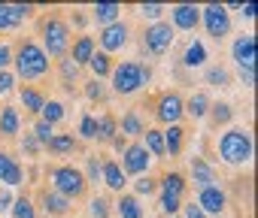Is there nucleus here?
Here are the masks:
<instances>
[{
  "mask_svg": "<svg viewBox=\"0 0 258 218\" xmlns=\"http://www.w3.org/2000/svg\"><path fill=\"white\" fill-rule=\"evenodd\" d=\"M13 64H16V73L25 79V82H34V79H43L52 67V61L46 58V52L34 43V40H22L19 49L13 52Z\"/></svg>",
  "mask_w": 258,
  "mask_h": 218,
  "instance_id": "1",
  "label": "nucleus"
},
{
  "mask_svg": "<svg viewBox=\"0 0 258 218\" xmlns=\"http://www.w3.org/2000/svg\"><path fill=\"white\" fill-rule=\"evenodd\" d=\"M252 152H255V143H252V134L246 128H228L222 137H219V158L231 167H243L252 161Z\"/></svg>",
  "mask_w": 258,
  "mask_h": 218,
  "instance_id": "2",
  "label": "nucleus"
},
{
  "mask_svg": "<svg viewBox=\"0 0 258 218\" xmlns=\"http://www.w3.org/2000/svg\"><path fill=\"white\" fill-rule=\"evenodd\" d=\"M109 79H112V91H115V94L131 97V94H137L143 85H149L152 70H149L146 64H140V61H121V64H112Z\"/></svg>",
  "mask_w": 258,
  "mask_h": 218,
  "instance_id": "3",
  "label": "nucleus"
},
{
  "mask_svg": "<svg viewBox=\"0 0 258 218\" xmlns=\"http://www.w3.org/2000/svg\"><path fill=\"white\" fill-rule=\"evenodd\" d=\"M43 52H46V58H64L67 52H70V25L64 22V19H58V16H49L46 22H43Z\"/></svg>",
  "mask_w": 258,
  "mask_h": 218,
  "instance_id": "4",
  "label": "nucleus"
},
{
  "mask_svg": "<svg viewBox=\"0 0 258 218\" xmlns=\"http://www.w3.org/2000/svg\"><path fill=\"white\" fill-rule=\"evenodd\" d=\"M52 191H58V194L67 197L70 203L79 200V197H85V191H88L85 173L76 170L73 164H61V167H55V170H52Z\"/></svg>",
  "mask_w": 258,
  "mask_h": 218,
  "instance_id": "5",
  "label": "nucleus"
},
{
  "mask_svg": "<svg viewBox=\"0 0 258 218\" xmlns=\"http://www.w3.org/2000/svg\"><path fill=\"white\" fill-rule=\"evenodd\" d=\"M201 25H204V31H207L216 43H222V40L231 34V13H228V7H222V4L204 7V10H201Z\"/></svg>",
  "mask_w": 258,
  "mask_h": 218,
  "instance_id": "6",
  "label": "nucleus"
},
{
  "mask_svg": "<svg viewBox=\"0 0 258 218\" xmlns=\"http://www.w3.org/2000/svg\"><path fill=\"white\" fill-rule=\"evenodd\" d=\"M176 31L170 28V22H155V25H149L146 31H143V49L149 52V55H164V52H170V46H173V37Z\"/></svg>",
  "mask_w": 258,
  "mask_h": 218,
  "instance_id": "7",
  "label": "nucleus"
},
{
  "mask_svg": "<svg viewBox=\"0 0 258 218\" xmlns=\"http://www.w3.org/2000/svg\"><path fill=\"white\" fill-rule=\"evenodd\" d=\"M121 173L124 176H146L152 167V155L143 149V143H127L121 152Z\"/></svg>",
  "mask_w": 258,
  "mask_h": 218,
  "instance_id": "8",
  "label": "nucleus"
},
{
  "mask_svg": "<svg viewBox=\"0 0 258 218\" xmlns=\"http://www.w3.org/2000/svg\"><path fill=\"white\" fill-rule=\"evenodd\" d=\"M185 116V100L176 94V91H164L158 100H155V119L161 125H179V119Z\"/></svg>",
  "mask_w": 258,
  "mask_h": 218,
  "instance_id": "9",
  "label": "nucleus"
},
{
  "mask_svg": "<svg viewBox=\"0 0 258 218\" xmlns=\"http://www.w3.org/2000/svg\"><path fill=\"white\" fill-rule=\"evenodd\" d=\"M127 34H131V28H127L121 19H118V22H112V25H106V28H100V34H97L100 52H103V55L121 52V49L127 46Z\"/></svg>",
  "mask_w": 258,
  "mask_h": 218,
  "instance_id": "10",
  "label": "nucleus"
},
{
  "mask_svg": "<svg viewBox=\"0 0 258 218\" xmlns=\"http://www.w3.org/2000/svg\"><path fill=\"white\" fill-rule=\"evenodd\" d=\"M231 58L240 67V73H255V37L252 34H240L231 46Z\"/></svg>",
  "mask_w": 258,
  "mask_h": 218,
  "instance_id": "11",
  "label": "nucleus"
},
{
  "mask_svg": "<svg viewBox=\"0 0 258 218\" xmlns=\"http://www.w3.org/2000/svg\"><path fill=\"white\" fill-rule=\"evenodd\" d=\"M195 206H198L207 218H210V215H225V209H228V194H225L219 185H210V188L198 191Z\"/></svg>",
  "mask_w": 258,
  "mask_h": 218,
  "instance_id": "12",
  "label": "nucleus"
},
{
  "mask_svg": "<svg viewBox=\"0 0 258 218\" xmlns=\"http://www.w3.org/2000/svg\"><path fill=\"white\" fill-rule=\"evenodd\" d=\"M167 13H170V22H173L170 28H173V31H176V28H179V31H195V28L201 25V10H198L195 4H176V7L167 10Z\"/></svg>",
  "mask_w": 258,
  "mask_h": 218,
  "instance_id": "13",
  "label": "nucleus"
},
{
  "mask_svg": "<svg viewBox=\"0 0 258 218\" xmlns=\"http://www.w3.org/2000/svg\"><path fill=\"white\" fill-rule=\"evenodd\" d=\"M31 13V4H0V31H16Z\"/></svg>",
  "mask_w": 258,
  "mask_h": 218,
  "instance_id": "14",
  "label": "nucleus"
},
{
  "mask_svg": "<svg viewBox=\"0 0 258 218\" xmlns=\"http://www.w3.org/2000/svg\"><path fill=\"white\" fill-rule=\"evenodd\" d=\"M40 203H43V212L52 215V218H67V212L73 209V203L67 197H61L58 191H52V188H46L40 194Z\"/></svg>",
  "mask_w": 258,
  "mask_h": 218,
  "instance_id": "15",
  "label": "nucleus"
},
{
  "mask_svg": "<svg viewBox=\"0 0 258 218\" xmlns=\"http://www.w3.org/2000/svg\"><path fill=\"white\" fill-rule=\"evenodd\" d=\"M22 179H25L22 164L16 158H10L7 152H0V182H4L7 188H16V185H22Z\"/></svg>",
  "mask_w": 258,
  "mask_h": 218,
  "instance_id": "16",
  "label": "nucleus"
},
{
  "mask_svg": "<svg viewBox=\"0 0 258 218\" xmlns=\"http://www.w3.org/2000/svg\"><path fill=\"white\" fill-rule=\"evenodd\" d=\"M100 179L106 182L109 191H118V194H121L124 185H127V176L121 173V167H118L115 161H103V164H100Z\"/></svg>",
  "mask_w": 258,
  "mask_h": 218,
  "instance_id": "17",
  "label": "nucleus"
},
{
  "mask_svg": "<svg viewBox=\"0 0 258 218\" xmlns=\"http://www.w3.org/2000/svg\"><path fill=\"white\" fill-rule=\"evenodd\" d=\"M97 52V43H94V37H79L76 43H73V49H70V61L76 64V67H85L88 61H91V55Z\"/></svg>",
  "mask_w": 258,
  "mask_h": 218,
  "instance_id": "18",
  "label": "nucleus"
},
{
  "mask_svg": "<svg viewBox=\"0 0 258 218\" xmlns=\"http://www.w3.org/2000/svg\"><path fill=\"white\" fill-rule=\"evenodd\" d=\"M161 137H164V155H170V158L182 155V149H185V131H182V125H170L167 131H161Z\"/></svg>",
  "mask_w": 258,
  "mask_h": 218,
  "instance_id": "19",
  "label": "nucleus"
},
{
  "mask_svg": "<svg viewBox=\"0 0 258 218\" xmlns=\"http://www.w3.org/2000/svg\"><path fill=\"white\" fill-rule=\"evenodd\" d=\"M191 182H195L198 191L216 185V173H213V167H210L204 158H191Z\"/></svg>",
  "mask_w": 258,
  "mask_h": 218,
  "instance_id": "20",
  "label": "nucleus"
},
{
  "mask_svg": "<svg viewBox=\"0 0 258 218\" xmlns=\"http://www.w3.org/2000/svg\"><path fill=\"white\" fill-rule=\"evenodd\" d=\"M118 137V122H115V116H100V119H94V140H100V143H112Z\"/></svg>",
  "mask_w": 258,
  "mask_h": 218,
  "instance_id": "21",
  "label": "nucleus"
},
{
  "mask_svg": "<svg viewBox=\"0 0 258 218\" xmlns=\"http://www.w3.org/2000/svg\"><path fill=\"white\" fill-rule=\"evenodd\" d=\"M22 128V116L16 106H4L0 109V137H16Z\"/></svg>",
  "mask_w": 258,
  "mask_h": 218,
  "instance_id": "22",
  "label": "nucleus"
},
{
  "mask_svg": "<svg viewBox=\"0 0 258 218\" xmlns=\"http://www.w3.org/2000/svg\"><path fill=\"white\" fill-rule=\"evenodd\" d=\"M118 16H121V4H94V7H91V19H94L100 28L118 22Z\"/></svg>",
  "mask_w": 258,
  "mask_h": 218,
  "instance_id": "23",
  "label": "nucleus"
},
{
  "mask_svg": "<svg viewBox=\"0 0 258 218\" xmlns=\"http://www.w3.org/2000/svg\"><path fill=\"white\" fill-rule=\"evenodd\" d=\"M118 131H121V137H140V134L146 131V125H143V119H140L137 109H127V113L121 116Z\"/></svg>",
  "mask_w": 258,
  "mask_h": 218,
  "instance_id": "24",
  "label": "nucleus"
},
{
  "mask_svg": "<svg viewBox=\"0 0 258 218\" xmlns=\"http://www.w3.org/2000/svg\"><path fill=\"white\" fill-rule=\"evenodd\" d=\"M115 212H118V218H143V206L134 194H121L115 203Z\"/></svg>",
  "mask_w": 258,
  "mask_h": 218,
  "instance_id": "25",
  "label": "nucleus"
},
{
  "mask_svg": "<svg viewBox=\"0 0 258 218\" xmlns=\"http://www.w3.org/2000/svg\"><path fill=\"white\" fill-rule=\"evenodd\" d=\"M22 106H25V113H31V116H40V113H43V106H46V97H43L37 88L25 85V88H22Z\"/></svg>",
  "mask_w": 258,
  "mask_h": 218,
  "instance_id": "26",
  "label": "nucleus"
},
{
  "mask_svg": "<svg viewBox=\"0 0 258 218\" xmlns=\"http://www.w3.org/2000/svg\"><path fill=\"white\" fill-rule=\"evenodd\" d=\"M158 185H161V194H170V197H179V200H182V194L188 188V182H185L182 173H167Z\"/></svg>",
  "mask_w": 258,
  "mask_h": 218,
  "instance_id": "27",
  "label": "nucleus"
},
{
  "mask_svg": "<svg viewBox=\"0 0 258 218\" xmlns=\"http://www.w3.org/2000/svg\"><path fill=\"white\" fill-rule=\"evenodd\" d=\"M182 64L191 67V70L207 64V49H204L201 40H191V43H188V49H185V55H182Z\"/></svg>",
  "mask_w": 258,
  "mask_h": 218,
  "instance_id": "28",
  "label": "nucleus"
},
{
  "mask_svg": "<svg viewBox=\"0 0 258 218\" xmlns=\"http://www.w3.org/2000/svg\"><path fill=\"white\" fill-rule=\"evenodd\" d=\"M210 113V97L204 94V91H198V94H191V100L185 103V116H191L195 122L198 119H204Z\"/></svg>",
  "mask_w": 258,
  "mask_h": 218,
  "instance_id": "29",
  "label": "nucleus"
},
{
  "mask_svg": "<svg viewBox=\"0 0 258 218\" xmlns=\"http://www.w3.org/2000/svg\"><path fill=\"white\" fill-rule=\"evenodd\" d=\"M143 134H146L143 149H146L152 158H164V137H161V131H158V128H149V131H143Z\"/></svg>",
  "mask_w": 258,
  "mask_h": 218,
  "instance_id": "30",
  "label": "nucleus"
},
{
  "mask_svg": "<svg viewBox=\"0 0 258 218\" xmlns=\"http://www.w3.org/2000/svg\"><path fill=\"white\" fill-rule=\"evenodd\" d=\"M64 103H58V100H46V106H43V113H40V119L46 122V125H58V122H64Z\"/></svg>",
  "mask_w": 258,
  "mask_h": 218,
  "instance_id": "31",
  "label": "nucleus"
},
{
  "mask_svg": "<svg viewBox=\"0 0 258 218\" xmlns=\"http://www.w3.org/2000/svg\"><path fill=\"white\" fill-rule=\"evenodd\" d=\"M88 67L94 70V79L100 82L103 76H109V73H112V58H109V55H103V52H94V55H91V61H88Z\"/></svg>",
  "mask_w": 258,
  "mask_h": 218,
  "instance_id": "32",
  "label": "nucleus"
},
{
  "mask_svg": "<svg viewBox=\"0 0 258 218\" xmlns=\"http://www.w3.org/2000/svg\"><path fill=\"white\" fill-rule=\"evenodd\" d=\"M46 149L55 152V155H70V152L76 149V140H73V134H55Z\"/></svg>",
  "mask_w": 258,
  "mask_h": 218,
  "instance_id": "33",
  "label": "nucleus"
},
{
  "mask_svg": "<svg viewBox=\"0 0 258 218\" xmlns=\"http://www.w3.org/2000/svg\"><path fill=\"white\" fill-rule=\"evenodd\" d=\"M207 116L213 119L216 128H222V125H228L234 119V109H231V103H210V113Z\"/></svg>",
  "mask_w": 258,
  "mask_h": 218,
  "instance_id": "34",
  "label": "nucleus"
},
{
  "mask_svg": "<svg viewBox=\"0 0 258 218\" xmlns=\"http://www.w3.org/2000/svg\"><path fill=\"white\" fill-rule=\"evenodd\" d=\"M10 212H13V218H37V206L31 197H16Z\"/></svg>",
  "mask_w": 258,
  "mask_h": 218,
  "instance_id": "35",
  "label": "nucleus"
},
{
  "mask_svg": "<svg viewBox=\"0 0 258 218\" xmlns=\"http://www.w3.org/2000/svg\"><path fill=\"white\" fill-rule=\"evenodd\" d=\"M207 82L216 85V88H228V85H231V76H228L225 67H210V70H207Z\"/></svg>",
  "mask_w": 258,
  "mask_h": 218,
  "instance_id": "36",
  "label": "nucleus"
},
{
  "mask_svg": "<svg viewBox=\"0 0 258 218\" xmlns=\"http://www.w3.org/2000/svg\"><path fill=\"white\" fill-rule=\"evenodd\" d=\"M52 137H55V128H52V125H46V122L40 119V122L34 125V140H37L40 146H49V140H52Z\"/></svg>",
  "mask_w": 258,
  "mask_h": 218,
  "instance_id": "37",
  "label": "nucleus"
},
{
  "mask_svg": "<svg viewBox=\"0 0 258 218\" xmlns=\"http://www.w3.org/2000/svg\"><path fill=\"white\" fill-rule=\"evenodd\" d=\"M155 188H158V182H155L152 176H140V179L134 182V191H137V197H149Z\"/></svg>",
  "mask_w": 258,
  "mask_h": 218,
  "instance_id": "38",
  "label": "nucleus"
},
{
  "mask_svg": "<svg viewBox=\"0 0 258 218\" xmlns=\"http://www.w3.org/2000/svg\"><path fill=\"white\" fill-rule=\"evenodd\" d=\"M182 209V200L179 197H170V194H161V212L167 215V218H173L176 212Z\"/></svg>",
  "mask_w": 258,
  "mask_h": 218,
  "instance_id": "39",
  "label": "nucleus"
},
{
  "mask_svg": "<svg viewBox=\"0 0 258 218\" xmlns=\"http://www.w3.org/2000/svg\"><path fill=\"white\" fill-rule=\"evenodd\" d=\"M164 13H167L164 4H143V7H140V16H143V19H152V22H158Z\"/></svg>",
  "mask_w": 258,
  "mask_h": 218,
  "instance_id": "40",
  "label": "nucleus"
},
{
  "mask_svg": "<svg viewBox=\"0 0 258 218\" xmlns=\"http://www.w3.org/2000/svg\"><path fill=\"white\" fill-rule=\"evenodd\" d=\"M91 218H109V203H106V197H94V200H91Z\"/></svg>",
  "mask_w": 258,
  "mask_h": 218,
  "instance_id": "41",
  "label": "nucleus"
},
{
  "mask_svg": "<svg viewBox=\"0 0 258 218\" xmlns=\"http://www.w3.org/2000/svg\"><path fill=\"white\" fill-rule=\"evenodd\" d=\"M79 137H82V140H94V116H82V122H79Z\"/></svg>",
  "mask_w": 258,
  "mask_h": 218,
  "instance_id": "42",
  "label": "nucleus"
},
{
  "mask_svg": "<svg viewBox=\"0 0 258 218\" xmlns=\"http://www.w3.org/2000/svg\"><path fill=\"white\" fill-rule=\"evenodd\" d=\"M76 73H79V67H76L70 58H61V76H64V82H73Z\"/></svg>",
  "mask_w": 258,
  "mask_h": 218,
  "instance_id": "43",
  "label": "nucleus"
},
{
  "mask_svg": "<svg viewBox=\"0 0 258 218\" xmlns=\"http://www.w3.org/2000/svg\"><path fill=\"white\" fill-rule=\"evenodd\" d=\"M13 85H16V76L10 70H0V94H10Z\"/></svg>",
  "mask_w": 258,
  "mask_h": 218,
  "instance_id": "44",
  "label": "nucleus"
},
{
  "mask_svg": "<svg viewBox=\"0 0 258 218\" xmlns=\"http://www.w3.org/2000/svg\"><path fill=\"white\" fill-rule=\"evenodd\" d=\"M85 97H88V100H103V85H100L97 79L88 82V85H85Z\"/></svg>",
  "mask_w": 258,
  "mask_h": 218,
  "instance_id": "45",
  "label": "nucleus"
},
{
  "mask_svg": "<svg viewBox=\"0 0 258 218\" xmlns=\"http://www.w3.org/2000/svg\"><path fill=\"white\" fill-rule=\"evenodd\" d=\"M100 176V161L97 158H88V173H85V182H97Z\"/></svg>",
  "mask_w": 258,
  "mask_h": 218,
  "instance_id": "46",
  "label": "nucleus"
},
{
  "mask_svg": "<svg viewBox=\"0 0 258 218\" xmlns=\"http://www.w3.org/2000/svg\"><path fill=\"white\" fill-rule=\"evenodd\" d=\"M10 64H13V49L7 43H0V70H7Z\"/></svg>",
  "mask_w": 258,
  "mask_h": 218,
  "instance_id": "47",
  "label": "nucleus"
},
{
  "mask_svg": "<svg viewBox=\"0 0 258 218\" xmlns=\"http://www.w3.org/2000/svg\"><path fill=\"white\" fill-rule=\"evenodd\" d=\"M182 218H207L195 203H182Z\"/></svg>",
  "mask_w": 258,
  "mask_h": 218,
  "instance_id": "48",
  "label": "nucleus"
},
{
  "mask_svg": "<svg viewBox=\"0 0 258 218\" xmlns=\"http://www.w3.org/2000/svg\"><path fill=\"white\" fill-rule=\"evenodd\" d=\"M13 200H16V197H13L7 188H0V212H7V209L13 206Z\"/></svg>",
  "mask_w": 258,
  "mask_h": 218,
  "instance_id": "49",
  "label": "nucleus"
},
{
  "mask_svg": "<svg viewBox=\"0 0 258 218\" xmlns=\"http://www.w3.org/2000/svg\"><path fill=\"white\" fill-rule=\"evenodd\" d=\"M22 146H25V152H37V149H40V143H37L34 137H25V143H22Z\"/></svg>",
  "mask_w": 258,
  "mask_h": 218,
  "instance_id": "50",
  "label": "nucleus"
},
{
  "mask_svg": "<svg viewBox=\"0 0 258 218\" xmlns=\"http://www.w3.org/2000/svg\"><path fill=\"white\" fill-rule=\"evenodd\" d=\"M240 10H243L246 19H255V4H246V7H240Z\"/></svg>",
  "mask_w": 258,
  "mask_h": 218,
  "instance_id": "51",
  "label": "nucleus"
},
{
  "mask_svg": "<svg viewBox=\"0 0 258 218\" xmlns=\"http://www.w3.org/2000/svg\"><path fill=\"white\" fill-rule=\"evenodd\" d=\"M173 218H179V215H173Z\"/></svg>",
  "mask_w": 258,
  "mask_h": 218,
  "instance_id": "52",
  "label": "nucleus"
}]
</instances>
